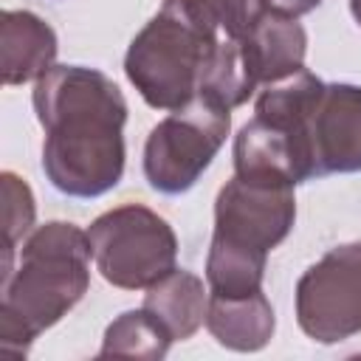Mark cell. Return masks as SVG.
Masks as SVG:
<instances>
[{
    "label": "cell",
    "instance_id": "obj_12",
    "mask_svg": "<svg viewBox=\"0 0 361 361\" xmlns=\"http://www.w3.org/2000/svg\"><path fill=\"white\" fill-rule=\"evenodd\" d=\"M206 330L226 350L259 353L262 347H268L276 330L274 305L262 288L254 293H243V296L209 293Z\"/></svg>",
    "mask_w": 361,
    "mask_h": 361
},
{
    "label": "cell",
    "instance_id": "obj_6",
    "mask_svg": "<svg viewBox=\"0 0 361 361\" xmlns=\"http://www.w3.org/2000/svg\"><path fill=\"white\" fill-rule=\"evenodd\" d=\"M296 322L319 344L361 333V243H344L319 257L296 282Z\"/></svg>",
    "mask_w": 361,
    "mask_h": 361
},
{
    "label": "cell",
    "instance_id": "obj_1",
    "mask_svg": "<svg viewBox=\"0 0 361 361\" xmlns=\"http://www.w3.org/2000/svg\"><path fill=\"white\" fill-rule=\"evenodd\" d=\"M31 104L42 141V172L68 197H99L124 175L127 99L102 71L54 65L34 82Z\"/></svg>",
    "mask_w": 361,
    "mask_h": 361
},
{
    "label": "cell",
    "instance_id": "obj_11",
    "mask_svg": "<svg viewBox=\"0 0 361 361\" xmlns=\"http://www.w3.org/2000/svg\"><path fill=\"white\" fill-rule=\"evenodd\" d=\"M240 45L257 85H268L305 68L307 31L299 23V17L271 8L240 39Z\"/></svg>",
    "mask_w": 361,
    "mask_h": 361
},
{
    "label": "cell",
    "instance_id": "obj_16",
    "mask_svg": "<svg viewBox=\"0 0 361 361\" xmlns=\"http://www.w3.org/2000/svg\"><path fill=\"white\" fill-rule=\"evenodd\" d=\"M175 338L169 330L144 307L138 310H124L118 313L102 338L99 355H133V358H149L158 361L169 353V344Z\"/></svg>",
    "mask_w": 361,
    "mask_h": 361
},
{
    "label": "cell",
    "instance_id": "obj_9",
    "mask_svg": "<svg viewBox=\"0 0 361 361\" xmlns=\"http://www.w3.org/2000/svg\"><path fill=\"white\" fill-rule=\"evenodd\" d=\"M231 158L234 175L271 178L293 186L316 178L305 127H276L257 116L234 135Z\"/></svg>",
    "mask_w": 361,
    "mask_h": 361
},
{
    "label": "cell",
    "instance_id": "obj_21",
    "mask_svg": "<svg viewBox=\"0 0 361 361\" xmlns=\"http://www.w3.org/2000/svg\"><path fill=\"white\" fill-rule=\"evenodd\" d=\"M319 6H322V0H271V8L285 11V14H293V17L310 14V11L319 8Z\"/></svg>",
    "mask_w": 361,
    "mask_h": 361
},
{
    "label": "cell",
    "instance_id": "obj_22",
    "mask_svg": "<svg viewBox=\"0 0 361 361\" xmlns=\"http://www.w3.org/2000/svg\"><path fill=\"white\" fill-rule=\"evenodd\" d=\"M350 11H353V20L361 25V0H350Z\"/></svg>",
    "mask_w": 361,
    "mask_h": 361
},
{
    "label": "cell",
    "instance_id": "obj_10",
    "mask_svg": "<svg viewBox=\"0 0 361 361\" xmlns=\"http://www.w3.org/2000/svg\"><path fill=\"white\" fill-rule=\"evenodd\" d=\"M56 31L34 11L6 8L0 14V76L6 87L37 82L56 62Z\"/></svg>",
    "mask_w": 361,
    "mask_h": 361
},
{
    "label": "cell",
    "instance_id": "obj_3",
    "mask_svg": "<svg viewBox=\"0 0 361 361\" xmlns=\"http://www.w3.org/2000/svg\"><path fill=\"white\" fill-rule=\"evenodd\" d=\"M209 0H164L124 54V73L155 110H178L197 96L203 71L220 45Z\"/></svg>",
    "mask_w": 361,
    "mask_h": 361
},
{
    "label": "cell",
    "instance_id": "obj_15",
    "mask_svg": "<svg viewBox=\"0 0 361 361\" xmlns=\"http://www.w3.org/2000/svg\"><path fill=\"white\" fill-rule=\"evenodd\" d=\"M265 262L268 254L223 240V237H212L209 243V254H206V285L209 293H223V296H243V293H254L262 288V276H265Z\"/></svg>",
    "mask_w": 361,
    "mask_h": 361
},
{
    "label": "cell",
    "instance_id": "obj_14",
    "mask_svg": "<svg viewBox=\"0 0 361 361\" xmlns=\"http://www.w3.org/2000/svg\"><path fill=\"white\" fill-rule=\"evenodd\" d=\"M322 90L324 82L313 71L299 68L259 87V96L254 102V116L276 127H305Z\"/></svg>",
    "mask_w": 361,
    "mask_h": 361
},
{
    "label": "cell",
    "instance_id": "obj_2",
    "mask_svg": "<svg viewBox=\"0 0 361 361\" xmlns=\"http://www.w3.org/2000/svg\"><path fill=\"white\" fill-rule=\"evenodd\" d=\"M90 237L68 220H48L20 248H3L0 307L17 313L37 336L73 310L90 288Z\"/></svg>",
    "mask_w": 361,
    "mask_h": 361
},
{
    "label": "cell",
    "instance_id": "obj_18",
    "mask_svg": "<svg viewBox=\"0 0 361 361\" xmlns=\"http://www.w3.org/2000/svg\"><path fill=\"white\" fill-rule=\"evenodd\" d=\"M0 186H3V234H6L3 248H17L25 240V234L34 228V217H37L34 192L11 169L0 175Z\"/></svg>",
    "mask_w": 361,
    "mask_h": 361
},
{
    "label": "cell",
    "instance_id": "obj_7",
    "mask_svg": "<svg viewBox=\"0 0 361 361\" xmlns=\"http://www.w3.org/2000/svg\"><path fill=\"white\" fill-rule=\"evenodd\" d=\"M293 183L234 175L226 180L214 197V231L257 251L271 254L296 223V195Z\"/></svg>",
    "mask_w": 361,
    "mask_h": 361
},
{
    "label": "cell",
    "instance_id": "obj_8",
    "mask_svg": "<svg viewBox=\"0 0 361 361\" xmlns=\"http://www.w3.org/2000/svg\"><path fill=\"white\" fill-rule=\"evenodd\" d=\"M305 135L316 178L361 172V85L324 82Z\"/></svg>",
    "mask_w": 361,
    "mask_h": 361
},
{
    "label": "cell",
    "instance_id": "obj_17",
    "mask_svg": "<svg viewBox=\"0 0 361 361\" xmlns=\"http://www.w3.org/2000/svg\"><path fill=\"white\" fill-rule=\"evenodd\" d=\"M257 79L251 76L248 71V62L243 56V45L240 39H220V45L214 48L206 71H203V79H200V87L197 93L203 96H212L214 102L226 104L228 110L245 104L254 90H257Z\"/></svg>",
    "mask_w": 361,
    "mask_h": 361
},
{
    "label": "cell",
    "instance_id": "obj_19",
    "mask_svg": "<svg viewBox=\"0 0 361 361\" xmlns=\"http://www.w3.org/2000/svg\"><path fill=\"white\" fill-rule=\"evenodd\" d=\"M209 6L228 39H243L271 11V0H209Z\"/></svg>",
    "mask_w": 361,
    "mask_h": 361
},
{
    "label": "cell",
    "instance_id": "obj_4",
    "mask_svg": "<svg viewBox=\"0 0 361 361\" xmlns=\"http://www.w3.org/2000/svg\"><path fill=\"white\" fill-rule=\"evenodd\" d=\"M96 271L121 290H147L178 268V237L166 217L144 203H121L102 212L90 226Z\"/></svg>",
    "mask_w": 361,
    "mask_h": 361
},
{
    "label": "cell",
    "instance_id": "obj_20",
    "mask_svg": "<svg viewBox=\"0 0 361 361\" xmlns=\"http://www.w3.org/2000/svg\"><path fill=\"white\" fill-rule=\"evenodd\" d=\"M37 333L11 310L0 307V347L6 353H14V355H25L34 344Z\"/></svg>",
    "mask_w": 361,
    "mask_h": 361
},
{
    "label": "cell",
    "instance_id": "obj_13",
    "mask_svg": "<svg viewBox=\"0 0 361 361\" xmlns=\"http://www.w3.org/2000/svg\"><path fill=\"white\" fill-rule=\"evenodd\" d=\"M206 305L209 293L203 279L186 268H175L147 288L141 307L149 310L175 341H183L206 324Z\"/></svg>",
    "mask_w": 361,
    "mask_h": 361
},
{
    "label": "cell",
    "instance_id": "obj_5",
    "mask_svg": "<svg viewBox=\"0 0 361 361\" xmlns=\"http://www.w3.org/2000/svg\"><path fill=\"white\" fill-rule=\"evenodd\" d=\"M231 130V110L197 93L169 110L144 141V178L161 195L189 192L209 169Z\"/></svg>",
    "mask_w": 361,
    "mask_h": 361
}]
</instances>
